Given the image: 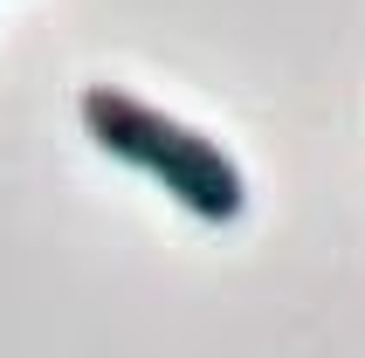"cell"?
<instances>
[{"mask_svg":"<svg viewBox=\"0 0 365 358\" xmlns=\"http://www.w3.org/2000/svg\"><path fill=\"white\" fill-rule=\"evenodd\" d=\"M83 131H90V138H97L118 165L152 173L193 220H214V227H221V220H242L248 179H242V165L227 159L207 131L165 118V111H152L145 97L110 90V83L83 90Z\"/></svg>","mask_w":365,"mask_h":358,"instance_id":"cell-1","label":"cell"}]
</instances>
